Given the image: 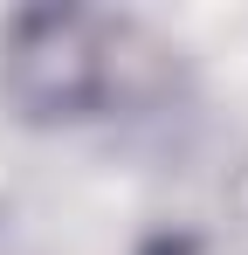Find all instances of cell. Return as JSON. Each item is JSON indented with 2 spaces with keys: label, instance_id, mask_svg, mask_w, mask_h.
Segmentation results:
<instances>
[{
  "label": "cell",
  "instance_id": "6da1fadb",
  "mask_svg": "<svg viewBox=\"0 0 248 255\" xmlns=\"http://www.w3.org/2000/svg\"><path fill=\"white\" fill-rule=\"evenodd\" d=\"M124 62V28L97 14H21L7 35V97L28 118H97Z\"/></svg>",
  "mask_w": 248,
  "mask_h": 255
}]
</instances>
